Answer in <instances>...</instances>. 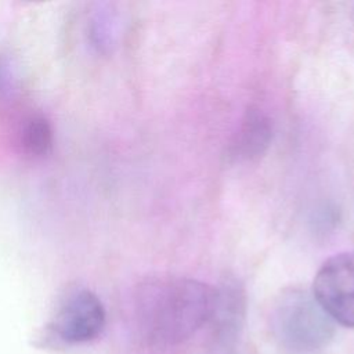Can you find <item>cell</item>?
Segmentation results:
<instances>
[{"label": "cell", "mask_w": 354, "mask_h": 354, "mask_svg": "<svg viewBox=\"0 0 354 354\" xmlns=\"http://www.w3.org/2000/svg\"><path fill=\"white\" fill-rule=\"evenodd\" d=\"M216 288L183 277L142 281L134 293V319L151 344L170 347L184 343L209 324Z\"/></svg>", "instance_id": "1"}, {"label": "cell", "mask_w": 354, "mask_h": 354, "mask_svg": "<svg viewBox=\"0 0 354 354\" xmlns=\"http://www.w3.org/2000/svg\"><path fill=\"white\" fill-rule=\"evenodd\" d=\"M268 322L274 342L286 354H317L335 336V322L303 288L282 290L271 306Z\"/></svg>", "instance_id": "2"}, {"label": "cell", "mask_w": 354, "mask_h": 354, "mask_svg": "<svg viewBox=\"0 0 354 354\" xmlns=\"http://www.w3.org/2000/svg\"><path fill=\"white\" fill-rule=\"evenodd\" d=\"M311 293L335 324L354 328V250L326 259L315 274Z\"/></svg>", "instance_id": "3"}, {"label": "cell", "mask_w": 354, "mask_h": 354, "mask_svg": "<svg viewBox=\"0 0 354 354\" xmlns=\"http://www.w3.org/2000/svg\"><path fill=\"white\" fill-rule=\"evenodd\" d=\"M105 308L88 289L73 290L59 303L50 329L65 344H83L97 339L105 326Z\"/></svg>", "instance_id": "4"}, {"label": "cell", "mask_w": 354, "mask_h": 354, "mask_svg": "<svg viewBox=\"0 0 354 354\" xmlns=\"http://www.w3.org/2000/svg\"><path fill=\"white\" fill-rule=\"evenodd\" d=\"M272 120L259 105H249L230 144V155L239 162L261 158L272 141Z\"/></svg>", "instance_id": "5"}, {"label": "cell", "mask_w": 354, "mask_h": 354, "mask_svg": "<svg viewBox=\"0 0 354 354\" xmlns=\"http://www.w3.org/2000/svg\"><path fill=\"white\" fill-rule=\"evenodd\" d=\"M245 292L234 279H225L216 288L213 313L209 324L217 340L228 343L236 339L245 319Z\"/></svg>", "instance_id": "6"}, {"label": "cell", "mask_w": 354, "mask_h": 354, "mask_svg": "<svg viewBox=\"0 0 354 354\" xmlns=\"http://www.w3.org/2000/svg\"><path fill=\"white\" fill-rule=\"evenodd\" d=\"M18 145L24 155L41 158L51 151L53 129L50 122L40 115L28 116L18 130Z\"/></svg>", "instance_id": "7"}, {"label": "cell", "mask_w": 354, "mask_h": 354, "mask_svg": "<svg viewBox=\"0 0 354 354\" xmlns=\"http://www.w3.org/2000/svg\"><path fill=\"white\" fill-rule=\"evenodd\" d=\"M14 87H15L14 68L6 57H0V98L10 95Z\"/></svg>", "instance_id": "8"}]
</instances>
